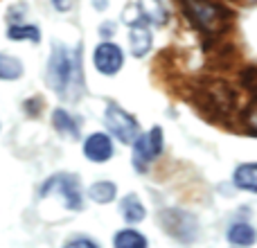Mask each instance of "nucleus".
I'll use <instances>...</instances> for the list:
<instances>
[{"label": "nucleus", "instance_id": "f257e3e1", "mask_svg": "<svg viewBox=\"0 0 257 248\" xmlns=\"http://www.w3.org/2000/svg\"><path fill=\"white\" fill-rule=\"evenodd\" d=\"M48 86L61 99H75L81 90V59L79 50L54 43L48 59Z\"/></svg>", "mask_w": 257, "mask_h": 248}, {"label": "nucleus", "instance_id": "f03ea898", "mask_svg": "<svg viewBox=\"0 0 257 248\" xmlns=\"http://www.w3.org/2000/svg\"><path fill=\"white\" fill-rule=\"evenodd\" d=\"M52 192H59L63 196V203L68 210H81L84 208V196H81L79 178L75 174H54L41 187V196H48Z\"/></svg>", "mask_w": 257, "mask_h": 248}, {"label": "nucleus", "instance_id": "7ed1b4c3", "mask_svg": "<svg viewBox=\"0 0 257 248\" xmlns=\"http://www.w3.org/2000/svg\"><path fill=\"white\" fill-rule=\"evenodd\" d=\"M163 147H165V140H163V129L160 127H154L151 131L138 136L133 140V167L138 172H147V167L163 154Z\"/></svg>", "mask_w": 257, "mask_h": 248}, {"label": "nucleus", "instance_id": "20e7f679", "mask_svg": "<svg viewBox=\"0 0 257 248\" xmlns=\"http://www.w3.org/2000/svg\"><path fill=\"white\" fill-rule=\"evenodd\" d=\"M104 122H106V129L122 142V145H133V140L140 136V124H138L136 117L113 102L106 106Z\"/></svg>", "mask_w": 257, "mask_h": 248}, {"label": "nucleus", "instance_id": "39448f33", "mask_svg": "<svg viewBox=\"0 0 257 248\" xmlns=\"http://www.w3.org/2000/svg\"><path fill=\"white\" fill-rule=\"evenodd\" d=\"M187 9H190L192 21L203 32H214L223 27L226 9L221 5H217L214 0H187Z\"/></svg>", "mask_w": 257, "mask_h": 248}, {"label": "nucleus", "instance_id": "423d86ee", "mask_svg": "<svg viewBox=\"0 0 257 248\" xmlns=\"http://www.w3.org/2000/svg\"><path fill=\"white\" fill-rule=\"evenodd\" d=\"M160 223L178 241H192L196 237V221L183 210H165L160 212Z\"/></svg>", "mask_w": 257, "mask_h": 248}, {"label": "nucleus", "instance_id": "0eeeda50", "mask_svg": "<svg viewBox=\"0 0 257 248\" xmlns=\"http://www.w3.org/2000/svg\"><path fill=\"white\" fill-rule=\"evenodd\" d=\"M93 63H95V68H97V72H102V75H106V77H113L124 66V52H122V48L117 43H113V41H102L93 52Z\"/></svg>", "mask_w": 257, "mask_h": 248}, {"label": "nucleus", "instance_id": "6e6552de", "mask_svg": "<svg viewBox=\"0 0 257 248\" xmlns=\"http://www.w3.org/2000/svg\"><path fill=\"white\" fill-rule=\"evenodd\" d=\"M128 14H133V18H124L128 23V27H131V32H128V45H131V52L133 57L142 59L147 57V52L151 50V30H149V23L145 21V18L140 16V14L136 12V7H128L126 9Z\"/></svg>", "mask_w": 257, "mask_h": 248}, {"label": "nucleus", "instance_id": "1a4fd4ad", "mask_svg": "<svg viewBox=\"0 0 257 248\" xmlns=\"http://www.w3.org/2000/svg\"><path fill=\"white\" fill-rule=\"evenodd\" d=\"M113 151H115L113 149V140L102 131L90 133L84 140V156L90 163H106V160L113 158Z\"/></svg>", "mask_w": 257, "mask_h": 248}, {"label": "nucleus", "instance_id": "9d476101", "mask_svg": "<svg viewBox=\"0 0 257 248\" xmlns=\"http://www.w3.org/2000/svg\"><path fill=\"white\" fill-rule=\"evenodd\" d=\"M136 12L145 18L147 23H154V25H165L167 21V9L160 0H140L138 5H133Z\"/></svg>", "mask_w": 257, "mask_h": 248}, {"label": "nucleus", "instance_id": "9b49d317", "mask_svg": "<svg viewBox=\"0 0 257 248\" xmlns=\"http://www.w3.org/2000/svg\"><path fill=\"white\" fill-rule=\"evenodd\" d=\"M257 239V232L250 223L246 221H237L228 228V241L235 244L237 248H246V246H253Z\"/></svg>", "mask_w": 257, "mask_h": 248}, {"label": "nucleus", "instance_id": "f8f14e48", "mask_svg": "<svg viewBox=\"0 0 257 248\" xmlns=\"http://www.w3.org/2000/svg\"><path fill=\"white\" fill-rule=\"evenodd\" d=\"M232 181L239 190L244 192H253L257 194V163H244L235 169L232 174Z\"/></svg>", "mask_w": 257, "mask_h": 248}, {"label": "nucleus", "instance_id": "ddd939ff", "mask_svg": "<svg viewBox=\"0 0 257 248\" xmlns=\"http://www.w3.org/2000/svg\"><path fill=\"white\" fill-rule=\"evenodd\" d=\"M52 127L57 129L61 136L70 138V140H77V138H79V124H77V120L70 115V113L63 111V108H54Z\"/></svg>", "mask_w": 257, "mask_h": 248}, {"label": "nucleus", "instance_id": "4468645a", "mask_svg": "<svg viewBox=\"0 0 257 248\" xmlns=\"http://www.w3.org/2000/svg\"><path fill=\"white\" fill-rule=\"evenodd\" d=\"M120 212H122V217H124L126 223H140L142 219L147 217L145 205H142V201L138 199L136 194H126L124 199H122Z\"/></svg>", "mask_w": 257, "mask_h": 248}, {"label": "nucleus", "instance_id": "2eb2a0df", "mask_svg": "<svg viewBox=\"0 0 257 248\" xmlns=\"http://www.w3.org/2000/svg\"><path fill=\"white\" fill-rule=\"evenodd\" d=\"M7 39L9 41H30V43H39L41 41V30L36 25H30V23H16V25L7 27Z\"/></svg>", "mask_w": 257, "mask_h": 248}, {"label": "nucleus", "instance_id": "dca6fc26", "mask_svg": "<svg viewBox=\"0 0 257 248\" xmlns=\"http://www.w3.org/2000/svg\"><path fill=\"white\" fill-rule=\"evenodd\" d=\"M23 63L21 59L12 57V54L0 52V81H14L23 77Z\"/></svg>", "mask_w": 257, "mask_h": 248}, {"label": "nucleus", "instance_id": "f3484780", "mask_svg": "<svg viewBox=\"0 0 257 248\" xmlns=\"http://www.w3.org/2000/svg\"><path fill=\"white\" fill-rule=\"evenodd\" d=\"M113 248H147V237L133 228H124V230L115 232Z\"/></svg>", "mask_w": 257, "mask_h": 248}, {"label": "nucleus", "instance_id": "a211bd4d", "mask_svg": "<svg viewBox=\"0 0 257 248\" xmlns=\"http://www.w3.org/2000/svg\"><path fill=\"white\" fill-rule=\"evenodd\" d=\"M115 194H117V187H115V183H111V181H97V183H93V185L88 187L90 201L102 203V205L115 201Z\"/></svg>", "mask_w": 257, "mask_h": 248}, {"label": "nucleus", "instance_id": "6ab92c4d", "mask_svg": "<svg viewBox=\"0 0 257 248\" xmlns=\"http://www.w3.org/2000/svg\"><path fill=\"white\" fill-rule=\"evenodd\" d=\"M63 248H99L97 244H95L93 239H88V237H79V239H72L68 241Z\"/></svg>", "mask_w": 257, "mask_h": 248}, {"label": "nucleus", "instance_id": "aec40b11", "mask_svg": "<svg viewBox=\"0 0 257 248\" xmlns=\"http://www.w3.org/2000/svg\"><path fill=\"white\" fill-rule=\"evenodd\" d=\"M52 5L57 12H68L72 7V0H52Z\"/></svg>", "mask_w": 257, "mask_h": 248}, {"label": "nucleus", "instance_id": "412c9836", "mask_svg": "<svg viewBox=\"0 0 257 248\" xmlns=\"http://www.w3.org/2000/svg\"><path fill=\"white\" fill-rule=\"evenodd\" d=\"M113 32H115V25H113V23H104V25L99 27V34H102L104 39H111Z\"/></svg>", "mask_w": 257, "mask_h": 248}, {"label": "nucleus", "instance_id": "4be33fe9", "mask_svg": "<svg viewBox=\"0 0 257 248\" xmlns=\"http://www.w3.org/2000/svg\"><path fill=\"white\" fill-rule=\"evenodd\" d=\"M246 122H248L250 129H255V131H257V104L248 111V120H246Z\"/></svg>", "mask_w": 257, "mask_h": 248}, {"label": "nucleus", "instance_id": "5701e85b", "mask_svg": "<svg viewBox=\"0 0 257 248\" xmlns=\"http://www.w3.org/2000/svg\"><path fill=\"white\" fill-rule=\"evenodd\" d=\"M95 7H99V9H104L106 5H104V0H95Z\"/></svg>", "mask_w": 257, "mask_h": 248}]
</instances>
